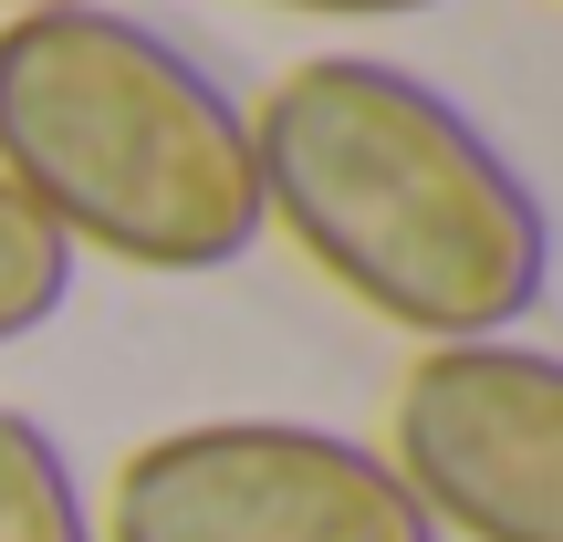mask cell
Wrapping results in <instances>:
<instances>
[{
    "mask_svg": "<svg viewBox=\"0 0 563 542\" xmlns=\"http://www.w3.org/2000/svg\"><path fill=\"white\" fill-rule=\"evenodd\" d=\"M262 230L418 344H490L543 302L553 230L532 178L386 53H313L251 115Z\"/></svg>",
    "mask_w": 563,
    "mask_h": 542,
    "instance_id": "obj_1",
    "label": "cell"
},
{
    "mask_svg": "<svg viewBox=\"0 0 563 542\" xmlns=\"http://www.w3.org/2000/svg\"><path fill=\"white\" fill-rule=\"evenodd\" d=\"M0 188L125 272H230L262 241L251 115L115 0L0 21Z\"/></svg>",
    "mask_w": 563,
    "mask_h": 542,
    "instance_id": "obj_2",
    "label": "cell"
},
{
    "mask_svg": "<svg viewBox=\"0 0 563 542\" xmlns=\"http://www.w3.org/2000/svg\"><path fill=\"white\" fill-rule=\"evenodd\" d=\"M104 542H439L386 449L313 418H199L125 449Z\"/></svg>",
    "mask_w": 563,
    "mask_h": 542,
    "instance_id": "obj_3",
    "label": "cell"
},
{
    "mask_svg": "<svg viewBox=\"0 0 563 542\" xmlns=\"http://www.w3.org/2000/svg\"><path fill=\"white\" fill-rule=\"evenodd\" d=\"M386 469L439 542H563V365L522 334L418 344Z\"/></svg>",
    "mask_w": 563,
    "mask_h": 542,
    "instance_id": "obj_4",
    "label": "cell"
},
{
    "mask_svg": "<svg viewBox=\"0 0 563 542\" xmlns=\"http://www.w3.org/2000/svg\"><path fill=\"white\" fill-rule=\"evenodd\" d=\"M0 542H104L63 439L32 407H0Z\"/></svg>",
    "mask_w": 563,
    "mask_h": 542,
    "instance_id": "obj_5",
    "label": "cell"
},
{
    "mask_svg": "<svg viewBox=\"0 0 563 542\" xmlns=\"http://www.w3.org/2000/svg\"><path fill=\"white\" fill-rule=\"evenodd\" d=\"M63 302H74V251H63V230L0 188V344H32L42 323H63Z\"/></svg>",
    "mask_w": 563,
    "mask_h": 542,
    "instance_id": "obj_6",
    "label": "cell"
},
{
    "mask_svg": "<svg viewBox=\"0 0 563 542\" xmlns=\"http://www.w3.org/2000/svg\"><path fill=\"white\" fill-rule=\"evenodd\" d=\"M272 11H313V21H407V11H439V0H272Z\"/></svg>",
    "mask_w": 563,
    "mask_h": 542,
    "instance_id": "obj_7",
    "label": "cell"
},
{
    "mask_svg": "<svg viewBox=\"0 0 563 542\" xmlns=\"http://www.w3.org/2000/svg\"><path fill=\"white\" fill-rule=\"evenodd\" d=\"M0 11H84V0H0Z\"/></svg>",
    "mask_w": 563,
    "mask_h": 542,
    "instance_id": "obj_8",
    "label": "cell"
}]
</instances>
